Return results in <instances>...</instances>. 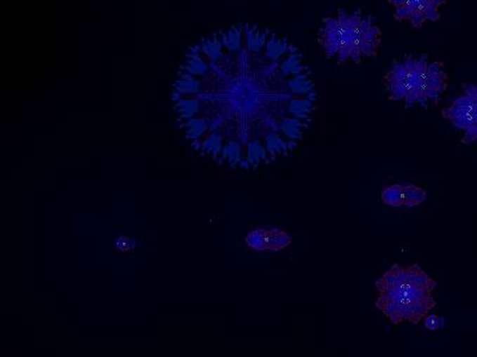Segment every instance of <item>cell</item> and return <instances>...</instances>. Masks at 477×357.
<instances>
[{"instance_id": "cell-1", "label": "cell", "mask_w": 477, "mask_h": 357, "mask_svg": "<svg viewBox=\"0 0 477 357\" xmlns=\"http://www.w3.org/2000/svg\"><path fill=\"white\" fill-rule=\"evenodd\" d=\"M316 41L325 58L338 66L347 62L360 65L379 54L382 30L372 17L359 10L347 12L338 8L335 15L321 20Z\"/></svg>"}, {"instance_id": "cell-2", "label": "cell", "mask_w": 477, "mask_h": 357, "mask_svg": "<svg viewBox=\"0 0 477 357\" xmlns=\"http://www.w3.org/2000/svg\"><path fill=\"white\" fill-rule=\"evenodd\" d=\"M449 80L445 63L431 61L427 54H406L391 61L382 83L388 100L403 102L405 109H410L427 107L431 102L437 104L447 90Z\"/></svg>"}, {"instance_id": "cell-3", "label": "cell", "mask_w": 477, "mask_h": 357, "mask_svg": "<svg viewBox=\"0 0 477 357\" xmlns=\"http://www.w3.org/2000/svg\"><path fill=\"white\" fill-rule=\"evenodd\" d=\"M436 287L433 278L422 271L418 263L408 267L395 263L375 283L377 292L384 290L405 297L432 295Z\"/></svg>"}, {"instance_id": "cell-4", "label": "cell", "mask_w": 477, "mask_h": 357, "mask_svg": "<svg viewBox=\"0 0 477 357\" xmlns=\"http://www.w3.org/2000/svg\"><path fill=\"white\" fill-rule=\"evenodd\" d=\"M437 305L433 295L426 297H405L391 292H377L375 307L391 324L400 325L403 323L418 325Z\"/></svg>"}, {"instance_id": "cell-5", "label": "cell", "mask_w": 477, "mask_h": 357, "mask_svg": "<svg viewBox=\"0 0 477 357\" xmlns=\"http://www.w3.org/2000/svg\"><path fill=\"white\" fill-rule=\"evenodd\" d=\"M394 8L393 16L396 22H407L414 29L422 28L426 22L436 23L442 16L443 5L447 0H386Z\"/></svg>"}, {"instance_id": "cell-6", "label": "cell", "mask_w": 477, "mask_h": 357, "mask_svg": "<svg viewBox=\"0 0 477 357\" xmlns=\"http://www.w3.org/2000/svg\"><path fill=\"white\" fill-rule=\"evenodd\" d=\"M442 117L462 130V144L477 145V99L463 92L449 107L442 110Z\"/></svg>"}, {"instance_id": "cell-7", "label": "cell", "mask_w": 477, "mask_h": 357, "mask_svg": "<svg viewBox=\"0 0 477 357\" xmlns=\"http://www.w3.org/2000/svg\"><path fill=\"white\" fill-rule=\"evenodd\" d=\"M426 199L427 192L422 187L413 184H403V208H415Z\"/></svg>"}, {"instance_id": "cell-8", "label": "cell", "mask_w": 477, "mask_h": 357, "mask_svg": "<svg viewBox=\"0 0 477 357\" xmlns=\"http://www.w3.org/2000/svg\"><path fill=\"white\" fill-rule=\"evenodd\" d=\"M382 204L389 208H403V184H394L383 187L381 193Z\"/></svg>"}, {"instance_id": "cell-9", "label": "cell", "mask_w": 477, "mask_h": 357, "mask_svg": "<svg viewBox=\"0 0 477 357\" xmlns=\"http://www.w3.org/2000/svg\"><path fill=\"white\" fill-rule=\"evenodd\" d=\"M292 236L280 230V229H268V250H285L292 245Z\"/></svg>"}, {"instance_id": "cell-10", "label": "cell", "mask_w": 477, "mask_h": 357, "mask_svg": "<svg viewBox=\"0 0 477 357\" xmlns=\"http://www.w3.org/2000/svg\"><path fill=\"white\" fill-rule=\"evenodd\" d=\"M181 128L184 130V134L188 140L195 141L207 133L208 122L204 118H191V119H186V122L182 123Z\"/></svg>"}, {"instance_id": "cell-11", "label": "cell", "mask_w": 477, "mask_h": 357, "mask_svg": "<svg viewBox=\"0 0 477 357\" xmlns=\"http://www.w3.org/2000/svg\"><path fill=\"white\" fill-rule=\"evenodd\" d=\"M181 79L174 83V87L176 92L182 95H197L201 88V83L196 80L193 75L179 73Z\"/></svg>"}, {"instance_id": "cell-12", "label": "cell", "mask_w": 477, "mask_h": 357, "mask_svg": "<svg viewBox=\"0 0 477 357\" xmlns=\"http://www.w3.org/2000/svg\"><path fill=\"white\" fill-rule=\"evenodd\" d=\"M201 50L210 61L217 62L223 55V44L221 39H218L216 35L211 36V39H204L202 41Z\"/></svg>"}, {"instance_id": "cell-13", "label": "cell", "mask_w": 477, "mask_h": 357, "mask_svg": "<svg viewBox=\"0 0 477 357\" xmlns=\"http://www.w3.org/2000/svg\"><path fill=\"white\" fill-rule=\"evenodd\" d=\"M174 111L179 116V119H191L200 112L201 105L197 99H179L174 107Z\"/></svg>"}, {"instance_id": "cell-14", "label": "cell", "mask_w": 477, "mask_h": 357, "mask_svg": "<svg viewBox=\"0 0 477 357\" xmlns=\"http://www.w3.org/2000/svg\"><path fill=\"white\" fill-rule=\"evenodd\" d=\"M181 71L185 74L193 75V76H201L208 71V63L204 60L201 59L198 54H191L188 56L186 62L181 66Z\"/></svg>"}, {"instance_id": "cell-15", "label": "cell", "mask_w": 477, "mask_h": 357, "mask_svg": "<svg viewBox=\"0 0 477 357\" xmlns=\"http://www.w3.org/2000/svg\"><path fill=\"white\" fill-rule=\"evenodd\" d=\"M246 244L252 250H268V230L266 229H256L246 236Z\"/></svg>"}, {"instance_id": "cell-16", "label": "cell", "mask_w": 477, "mask_h": 357, "mask_svg": "<svg viewBox=\"0 0 477 357\" xmlns=\"http://www.w3.org/2000/svg\"><path fill=\"white\" fill-rule=\"evenodd\" d=\"M221 36L222 44L223 47L228 51L240 50L241 49V27L233 25L232 28L228 29V32H220Z\"/></svg>"}, {"instance_id": "cell-17", "label": "cell", "mask_w": 477, "mask_h": 357, "mask_svg": "<svg viewBox=\"0 0 477 357\" xmlns=\"http://www.w3.org/2000/svg\"><path fill=\"white\" fill-rule=\"evenodd\" d=\"M201 150L204 154L211 155L214 159L221 156L223 150L221 137L215 134L210 135L209 137L205 138L204 141L202 142Z\"/></svg>"}, {"instance_id": "cell-18", "label": "cell", "mask_w": 477, "mask_h": 357, "mask_svg": "<svg viewBox=\"0 0 477 357\" xmlns=\"http://www.w3.org/2000/svg\"><path fill=\"white\" fill-rule=\"evenodd\" d=\"M266 150L259 142H251L247 145V165L256 168L263 160L266 159Z\"/></svg>"}, {"instance_id": "cell-19", "label": "cell", "mask_w": 477, "mask_h": 357, "mask_svg": "<svg viewBox=\"0 0 477 357\" xmlns=\"http://www.w3.org/2000/svg\"><path fill=\"white\" fill-rule=\"evenodd\" d=\"M222 160L228 162L230 166H237L241 163V148L237 142H229L222 150Z\"/></svg>"}, {"instance_id": "cell-20", "label": "cell", "mask_w": 477, "mask_h": 357, "mask_svg": "<svg viewBox=\"0 0 477 357\" xmlns=\"http://www.w3.org/2000/svg\"><path fill=\"white\" fill-rule=\"evenodd\" d=\"M301 128H302V124L299 119H295V118H285L280 122V130L283 131V134L287 135L292 140L301 137V134H302Z\"/></svg>"}, {"instance_id": "cell-21", "label": "cell", "mask_w": 477, "mask_h": 357, "mask_svg": "<svg viewBox=\"0 0 477 357\" xmlns=\"http://www.w3.org/2000/svg\"><path fill=\"white\" fill-rule=\"evenodd\" d=\"M266 150L271 155L285 154L288 150V145L276 134L268 135L266 137Z\"/></svg>"}, {"instance_id": "cell-22", "label": "cell", "mask_w": 477, "mask_h": 357, "mask_svg": "<svg viewBox=\"0 0 477 357\" xmlns=\"http://www.w3.org/2000/svg\"><path fill=\"white\" fill-rule=\"evenodd\" d=\"M313 110L312 102L309 100H304V99H297V100H292L289 105V111L292 114H295L297 117H306L307 114H311Z\"/></svg>"}, {"instance_id": "cell-23", "label": "cell", "mask_w": 477, "mask_h": 357, "mask_svg": "<svg viewBox=\"0 0 477 357\" xmlns=\"http://www.w3.org/2000/svg\"><path fill=\"white\" fill-rule=\"evenodd\" d=\"M246 42H247V49L256 53V51L261 50V46L264 43V36L261 35L259 30L254 27L247 32Z\"/></svg>"}, {"instance_id": "cell-24", "label": "cell", "mask_w": 477, "mask_h": 357, "mask_svg": "<svg viewBox=\"0 0 477 357\" xmlns=\"http://www.w3.org/2000/svg\"><path fill=\"white\" fill-rule=\"evenodd\" d=\"M285 43L273 37L266 44V56L271 60H277L285 53Z\"/></svg>"}, {"instance_id": "cell-25", "label": "cell", "mask_w": 477, "mask_h": 357, "mask_svg": "<svg viewBox=\"0 0 477 357\" xmlns=\"http://www.w3.org/2000/svg\"><path fill=\"white\" fill-rule=\"evenodd\" d=\"M424 326L430 331H437L445 326V319L438 314H427L424 318Z\"/></svg>"}, {"instance_id": "cell-26", "label": "cell", "mask_w": 477, "mask_h": 357, "mask_svg": "<svg viewBox=\"0 0 477 357\" xmlns=\"http://www.w3.org/2000/svg\"><path fill=\"white\" fill-rule=\"evenodd\" d=\"M462 90L477 99V81L475 83H463Z\"/></svg>"}]
</instances>
